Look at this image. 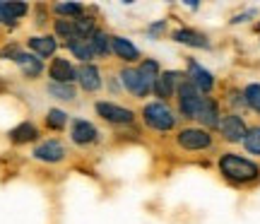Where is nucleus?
Segmentation results:
<instances>
[{"mask_svg": "<svg viewBox=\"0 0 260 224\" xmlns=\"http://www.w3.org/2000/svg\"><path fill=\"white\" fill-rule=\"evenodd\" d=\"M161 75L157 60H142L138 68H123L121 70V84L123 89L138 99H145L152 89H154V82Z\"/></svg>", "mask_w": 260, "mask_h": 224, "instance_id": "nucleus-1", "label": "nucleus"}, {"mask_svg": "<svg viewBox=\"0 0 260 224\" xmlns=\"http://www.w3.org/2000/svg\"><path fill=\"white\" fill-rule=\"evenodd\" d=\"M217 167H219V174H222L226 181H232V183H251L255 178L260 176V167L255 162L246 157H239V154H234V152H226L219 157L217 162Z\"/></svg>", "mask_w": 260, "mask_h": 224, "instance_id": "nucleus-2", "label": "nucleus"}, {"mask_svg": "<svg viewBox=\"0 0 260 224\" xmlns=\"http://www.w3.org/2000/svg\"><path fill=\"white\" fill-rule=\"evenodd\" d=\"M142 121L147 128L159 133H169L176 128V113L164 102H149L142 106Z\"/></svg>", "mask_w": 260, "mask_h": 224, "instance_id": "nucleus-3", "label": "nucleus"}, {"mask_svg": "<svg viewBox=\"0 0 260 224\" xmlns=\"http://www.w3.org/2000/svg\"><path fill=\"white\" fill-rule=\"evenodd\" d=\"M176 97H178V113H181L183 118H195V113H198V109H200V104H203L205 97L188 82V75H186V80L178 84Z\"/></svg>", "mask_w": 260, "mask_h": 224, "instance_id": "nucleus-4", "label": "nucleus"}, {"mask_svg": "<svg viewBox=\"0 0 260 224\" xmlns=\"http://www.w3.org/2000/svg\"><path fill=\"white\" fill-rule=\"evenodd\" d=\"M94 111H96V116L102 121L111 123V125H130V123L135 121V113L130 111V109L118 106V104H113V102H96L94 104Z\"/></svg>", "mask_w": 260, "mask_h": 224, "instance_id": "nucleus-5", "label": "nucleus"}, {"mask_svg": "<svg viewBox=\"0 0 260 224\" xmlns=\"http://www.w3.org/2000/svg\"><path fill=\"white\" fill-rule=\"evenodd\" d=\"M176 140L181 149H186V152H200V149L212 147V135L205 128H183V131H178Z\"/></svg>", "mask_w": 260, "mask_h": 224, "instance_id": "nucleus-6", "label": "nucleus"}, {"mask_svg": "<svg viewBox=\"0 0 260 224\" xmlns=\"http://www.w3.org/2000/svg\"><path fill=\"white\" fill-rule=\"evenodd\" d=\"M31 157L37 162H46V164H58L68 157V149L58 138H48V140L39 142L37 147L31 149Z\"/></svg>", "mask_w": 260, "mask_h": 224, "instance_id": "nucleus-7", "label": "nucleus"}, {"mask_svg": "<svg viewBox=\"0 0 260 224\" xmlns=\"http://www.w3.org/2000/svg\"><path fill=\"white\" fill-rule=\"evenodd\" d=\"M186 80V75L176 73V70H164V73L157 77V82H154V89H152V94L154 97H159V102L167 104V99H171L174 94H176L178 84Z\"/></svg>", "mask_w": 260, "mask_h": 224, "instance_id": "nucleus-8", "label": "nucleus"}, {"mask_svg": "<svg viewBox=\"0 0 260 224\" xmlns=\"http://www.w3.org/2000/svg\"><path fill=\"white\" fill-rule=\"evenodd\" d=\"M219 133H222V138L226 142H243L246 135H248V128H246V121L239 113H229L219 123Z\"/></svg>", "mask_w": 260, "mask_h": 224, "instance_id": "nucleus-9", "label": "nucleus"}, {"mask_svg": "<svg viewBox=\"0 0 260 224\" xmlns=\"http://www.w3.org/2000/svg\"><path fill=\"white\" fill-rule=\"evenodd\" d=\"M48 77H51V82L73 84L75 80H77V68H75L68 58L56 56L51 63H48Z\"/></svg>", "mask_w": 260, "mask_h": 224, "instance_id": "nucleus-10", "label": "nucleus"}, {"mask_svg": "<svg viewBox=\"0 0 260 224\" xmlns=\"http://www.w3.org/2000/svg\"><path fill=\"white\" fill-rule=\"evenodd\" d=\"M70 140L75 145H80V147H87V145H92V142L99 140V131H96V125L89 121H84V118H75L70 123Z\"/></svg>", "mask_w": 260, "mask_h": 224, "instance_id": "nucleus-11", "label": "nucleus"}, {"mask_svg": "<svg viewBox=\"0 0 260 224\" xmlns=\"http://www.w3.org/2000/svg\"><path fill=\"white\" fill-rule=\"evenodd\" d=\"M188 82L193 84L200 94H210L214 87V75L210 73V70H205L200 63L190 60V63H188Z\"/></svg>", "mask_w": 260, "mask_h": 224, "instance_id": "nucleus-12", "label": "nucleus"}, {"mask_svg": "<svg viewBox=\"0 0 260 224\" xmlns=\"http://www.w3.org/2000/svg\"><path fill=\"white\" fill-rule=\"evenodd\" d=\"M77 82L84 92H99L102 89V70L94 63H82L77 68Z\"/></svg>", "mask_w": 260, "mask_h": 224, "instance_id": "nucleus-13", "label": "nucleus"}, {"mask_svg": "<svg viewBox=\"0 0 260 224\" xmlns=\"http://www.w3.org/2000/svg\"><path fill=\"white\" fill-rule=\"evenodd\" d=\"M27 48L34 53L37 58H51V56H56V51H58V41L53 34H41V37H31L27 39Z\"/></svg>", "mask_w": 260, "mask_h": 224, "instance_id": "nucleus-14", "label": "nucleus"}, {"mask_svg": "<svg viewBox=\"0 0 260 224\" xmlns=\"http://www.w3.org/2000/svg\"><path fill=\"white\" fill-rule=\"evenodd\" d=\"M195 121L203 123L205 131H210V128H219L222 118H219V106H217V102L210 99V97H205L203 104H200V109H198V113H195Z\"/></svg>", "mask_w": 260, "mask_h": 224, "instance_id": "nucleus-15", "label": "nucleus"}, {"mask_svg": "<svg viewBox=\"0 0 260 224\" xmlns=\"http://www.w3.org/2000/svg\"><path fill=\"white\" fill-rule=\"evenodd\" d=\"M15 63L19 66L22 75L27 77V80H37L44 75V60L37 58L34 53H24V51H19L17 56H15Z\"/></svg>", "mask_w": 260, "mask_h": 224, "instance_id": "nucleus-16", "label": "nucleus"}, {"mask_svg": "<svg viewBox=\"0 0 260 224\" xmlns=\"http://www.w3.org/2000/svg\"><path fill=\"white\" fill-rule=\"evenodd\" d=\"M111 53L116 58H121L123 63H135V60H140V48L123 37H111Z\"/></svg>", "mask_w": 260, "mask_h": 224, "instance_id": "nucleus-17", "label": "nucleus"}, {"mask_svg": "<svg viewBox=\"0 0 260 224\" xmlns=\"http://www.w3.org/2000/svg\"><path fill=\"white\" fill-rule=\"evenodd\" d=\"M174 41L190 48H210V41H207L203 31H195V29H186V27L174 31Z\"/></svg>", "mask_w": 260, "mask_h": 224, "instance_id": "nucleus-18", "label": "nucleus"}, {"mask_svg": "<svg viewBox=\"0 0 260 224\" xmlns=\"http://www.w3.org/2000/svg\"><path fill=\"white\" fill-rule=\"evenodd\" d=\"M39 138V128L37 123L31 121H22L19 125H15L10 131V142L12 145H27V142H34Z\"/></svg>", "mask_w": 260, "mask_h": 224, "instance_id": "nucleus-19", "label": "nucleus"}, {"mask_svg": "<svg viewBox=\"0 0 260 224\" xmlns=\"http://www.w3.org/2000/svg\"><path fill=\"white\" fill-rule=\"evenodd\" d=\"M68 48H70V51H73V56L77 58V60H82V63H89V60H94V58H96V53H94L92 41H89V39L75 37L73 41H68Z\"/></svg>", "mask_w": 260, "mask_h": 224, "instance_id": "nucleus-20", "label": "nucleus"}, {"mask_svg": "<svg viewBox=\"0 0 260 224\" xmlns=\"http://www.w3.org/2000/svg\"><path fill=\"white\" fill-rule=\"evenodd\" d=\"M89 41H92V48H94V53H96V58H104L111 53V34L109 31L96 29L92 37H89Z\"/></svg>", "mask_w": 260, "mask_h": 224, "instance_id": "nucleus-21", "label": "nucleus"}, {"mask_svg": "<svg viewBox=\"0 0 260 224\" xmlns=\"http://www.w3.org/2000/svg\"><path fill=\"white\" fill-rule=\"evenodd\" d=\"M73 24H75V34H77V37H82V39H89L94 34V31H96V19L92 17V15H80V17H75L73 19Z\"/></svg>", "mask_w": 260, "mask_h": 224, "instance_id": "nucleus-22", "label": "nucleus"}, {"mask_svg": "<svg viewBox=\"0 0 260 224\" xmlns=\"http://www.w3.org/2000/svg\"><path fill=\"white\" fill-rule=\"evenodd\" d=\"M46 92L53 97V99H58V102H73L75 97H77V92H75L73 84H58V82H48Z\"/></svg>", "mask_w": 260, "mask_h": 224, "instance_id": "nucleus-23", "label": "nucleus"}, {"mask_svg": "<svg viewBox=\"0 0 260 224\" xmlns=\"http://www.w3.org/2000/svg\"><path fill=\"white\" fill-rule=\"evenodd\" d=\"M51 10H53L56 15H60L63 19H75L84 12V5L82 3H56Z\"/></svg>", "mask_w": 260, "mask_h": 224, "instance_id": "nucleus-24", "label": "nucleus"}, {"mask_svg": "<svg viewBox=\"0 0 260 224\" xmlns=\"http://www.w3.org/2000/svg\"><path fill=\"white\" fill-rule=\"evenodd\" d=\"M53 34H56V39H65V44L68 41H73L77 34H75V24H73V19H56L53 22Z\"/></svg>", "mask_w": 260, "mask_h": 224, "instance_id": "nucleus-25", "label": "nucleus"}, {"mask_svg": "<svg viewBox=\"0 0 260 224\" xmlns=\"http://www.w3.org/2000/svg\"><path fill=\"white\" fill-rule=\"evenodd\" d=\"M68 125V113L63 109H48L46 111V128L48 131H63Z\"/></svg>", "mask_w": 260, "mask_h": 224, "instance_id": "nucleus-26", "label": "nucleus"}, {"mask_svg": "<svg viewBox=\"0 0 260 224\" xmlns=\"http://www.w3.org/2000/svg\"><path fill=\"white\" fill-rule=\"evenodd\" d=\"M5 5V12H8V17H10V24H17V19H22L24 15L29 12V5L27 3H3Z\"/></svg>", "mask_w": 260, "mask_h": 224, "instance_id": "nucleus-27", "label": "nucleus"}, {"mask_svg": "<svg viewBox=\"0 0 260 224\" xmlns=\"http://www.w3.org/2000/svg\"><path fill=\"white\" fill-rule=\"evenodd\" d=\"M243 147H246V152H248V154L260 157V125L248 128V135H246V140H243Z\"/></svg>", "mask_w": 260, "mask_h": 224, "instance_id": "nucleus-28", "label": "nucleus"}, {"mask_svg": "<svg viewBox=\"0 0 260 224\" xmlns=\"http://www.w3.org/2000/svg\"><path fill=\"white\" fill-rule=\"evenodd\" d=\"M243 102H246V106H251L253 111L260 113V84L258 82L248 84V87L243 89Z\"/></svg>", "mask_w": 260, "mask_h": 224, "instance_id": "nucleus-29", "label": "nucleus"}, {"mask_svg": "<svg viewBox=\"0 0 260 224\" xmlns=\"http://www.w3.org/2000/svg\"><path fill=\"white\" fill-rule=\"evenodd\" d=\"M19 53V46L17 44H8V46L0 48V58L3 60H15V56Z\"/></svg>", "mask_w": 260, "mask_h": 224, "instance_id": "nucleus-30", "label": "nucleus"}, {"mask_svg": "<svg viewBox=\"0 0 260 224\" xmlns=\"http://www.w3.org/2000/svg\"><path fill=\"white\" fill-rule=\"evenodd\" d=\"M0 24H10V17H8V12H5L3 3H0Z\"/></svg>", "mask_w": 260, "mask_h": 224, "instance_id": "nucleus-31", "label": "nucleus"}]
</instances>
